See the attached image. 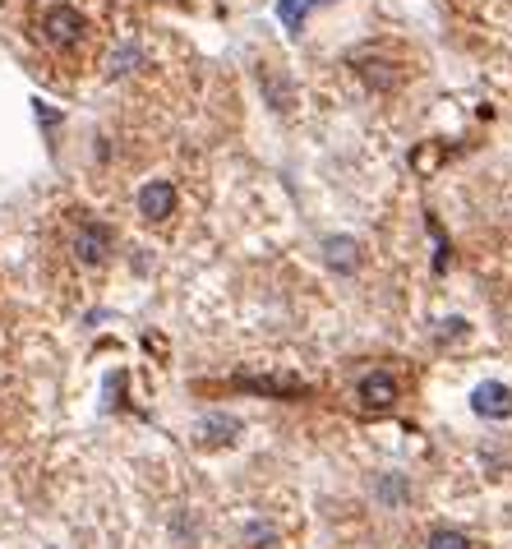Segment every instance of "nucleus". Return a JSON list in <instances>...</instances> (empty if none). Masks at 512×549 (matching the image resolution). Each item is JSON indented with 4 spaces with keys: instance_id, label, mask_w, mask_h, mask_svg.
<instances>
[{
    "instance_id": "f03ea898",
    "label": "nucleus",
    "mask_w": 512,
    "mask_h": 549,
    "mask_svg": "<svg viewBox=\"0 0 512 549\" xmlns=\"http://www.w3.org/2000/svg\"><path fill=\"white\" fill-rule=\"evenodd\" d=\"M471 411L485 416V420L512 416V388H503V383H494V379L476 383V393H471Z\"/></svg>"
},
{
    "instance_id": "9b49d317",
    "label": "nucleus",
    "mask_w": 512,
    "mask_h": 549,
    "mask_svg": "<svg viewBox=\"0 0 512 549\" xmlns=\"http://www.w3.org/2000/svg\"><path fill=\"white\" fill-rule=\"evenodd\" d=\"M139 60H143V56H139V47H134V42H125V47H120L116 56L107 60V74H111V79H120V74H130L134 65H139Z\"/></svg>"
},
{
    "instance_id": "6e6552de",
    "label": "nucleus",
    "mask_w": 512,
    "mask_h": 549,
    "mask_svg": "<svg viewBox=\"0 0 512 549\" xmlns=\"http://www.w3.org/2000/svg\"><path fill=\"white\" fill-rule=\"evenodd\" d=\"M319 0H277V19H282L286 33H300L305 28V14L314 10Z\"/></svg>"
},
{
    "instance_id": "f8f14e48",
    "label": "nucleus",
    "mask_w": 512,
    "mask_h": 549,
    "mask_svg": "<svg viewBox=\"0 0 512 549\" xmlns=\"http://www.w3.org/2000/svg\"><path fill=\"white\" fill-rule=\"evenodd\" d=\"M379 503H406V480L402 476H383L379 480Z\"/></svg>"
},
{
    "instance_id": "423d86ee",
    "label": "nucleus",
    "mask_w": 512,
    "mask_h": 549,
    "mask_svg": "<svg viewBox=\"0 0 512 549\" xmlns=\"http://www.w3.org/2000/svg\"><path fill=\"white\" fill-rule=\"evenodd\" d=\"M107 250H111V236L102 227H84L79 236H74V254L84 263H102L107 259Z\"/></svg>"
},
{
    "instance_id": "1a4fd4ad",
    "label": "nucleus",
    "mask_w": 512,
    "mask_h": 549,
    "mask_svg": "<svg viewBox=\"0 0 512 549\" xmlns=\"http://www.w3.org/2000/svg\"><path fill=\"white\" fill-rule=\"evenodd\" d=\"M356 70H360V79H365L370 88H393V79H397L388 60H360Z\"/></svg>"
},
{
    "instance_id": "39448f33",
    "label": "nucleus",
    "mask_w": 512,
    "mask_h": 549,
    "mask_svg": "<svg viewBox=\"0 0 512 549\" xmlns=\"http://www.w3.org/2000/svg\"><path fill=\"white\" fill-rule=\"evenodd\" d=\"M323 263L333 273H356L360 268V245L351 236H328L323 240Z\"/></svg>"
},
{
    "instance_id": "0eeeda50",
    "label": "nucleus",
    "mask_w": 512,
    "mask_h": 549,
    "mask_svg": "<svg viewBox=\"0 0 512 549\" xmlns=\"http://www.w3.org/2000/svg\"><path fill=\"white\" fill-rule=\"evenodd\" d=\"M194 434H199V443H231V439H240V420L236 416H203Z\"/></svg>"
},
{
    "instance_id": "7ed1b4c3",
    "label": "nucleus",
    "mask_w": 512,
    "mask_h": 549,
    "mask_svg": "<svg viewBox=\"0 0 512 549\" xmlns=\"http://www.w3.org/2000/svg\"><path fill=\"white\" fill-rule=\"evenodd\" d=\"M171 208H176V190H171V180H148L139 190V213L148 222H167Z\"/></svg>"
},
{
    "instance_id": "f257e3e1",
    "label": "nucleus",
    "mask_w": 512,
    "mask_h": 549,
    "mask_svg": "<svg viewBox=\"0 0 512 549\" xmlns=\"http://www.w3.org/2000/svg\"><path fill=\"white\" fill-rule=\"evenodd\" d=\"M84 33H88L84 14L70 10V5H51V10L42 14V37H47L51 47H74Z\"/></svg>"
},
{
    "instance_id": "20e7f679",
    "label": "nucleus",
    "mask_w": 512,
    "mask_h": 549,
    "mask_svg": "<svg viewBox=\"0 0 512 549\" xmlns=\"http://www.w3.org/2000/svg\"><path fill=\"white\" fill-rule=\"evenodd\" d=\"M360 402L370 406V411H388L397 402V379L388 370H370L360 379Z\"/></svg>"
},
{
    "instance_id": "9d476101",
    "label": "nucleus",
    "mask_w": 512,
    "mask_h": 549,
    "mask_svg": "<svg viewBox=\"0 0 512 549\" xmlns=\"http://www.w3.org/2000/svg\"><path fill=\"white\" fill-rule=\"evenodd\" d=\"M425 549H471V540L462 531H453V526H439V531H429Z\"/></svg>"
}]
</instances>
